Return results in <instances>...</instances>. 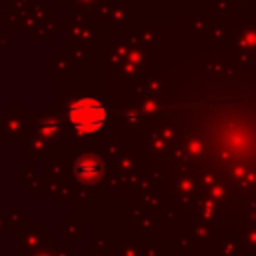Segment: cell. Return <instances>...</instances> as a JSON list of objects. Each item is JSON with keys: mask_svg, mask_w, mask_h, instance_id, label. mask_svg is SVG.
<instances>
[{"mask_svg": "<svg viewBox=\"0 0 256 256\" xmlns=\"http://www.w3.org/2000/svg\"><path fill=\"white\" fill-rule=\"evenodd\" d=\"M68 118H70V124L82 132V134H88V132H96L104 126L106 118H108V112L104 108V104L96 98H80L76 100L70 110H68Z\"/></svg>", "mask_w": 256, "mask_h": 256, "instance_id": "obj_1", "label": "cell"}]
</instances>
